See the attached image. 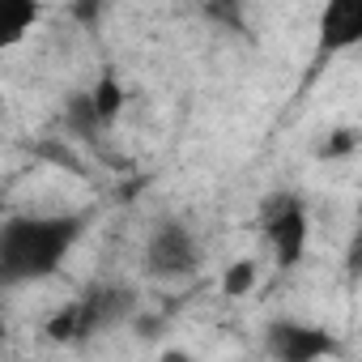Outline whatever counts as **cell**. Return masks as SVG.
Wrapping results in <instances>:
<instances>
[{
    "label": "cell",
    "instance_id": "6da1fadb",
    "mask_svg": "<svg viewBox=\"0 0 362 362\" xmlns=\"http://www.w3.org/2000/svg\"><path fill=\"white\" fill-rule=\"evenodd\" d=\"M90 222H94L90 209L5 214L0 218V290L56 277L77 252V243L86 239Z\"/></svg>",
    "mask_w": 362,
    "mask_h": 362
},
{
    "label": "cell",
    "instance_id": "7a4b0ae2",
    "mask_svg": "<svg viewBox=\"0 0 362 362\" xmlns=\"http://www.w3.org/2000/svg\"><path fill=\"white\" fill-rule=\"evenodd\" d=\"M132 315H136V290L124 281H98L47 315L43 341L47 345H86Z\"/></svg>",
    "mask_w": 362,
    "mask_h": 362
},
{
    "label": "cell",
    "instance_id": "3957f363",
    "mask_svg": "<svg viewBox=\"0 0 362 362\" xmlns=\"http://www.w3.org/2000/svg\"><path fill=\"white\" fill-rule=\"evenodd\" d=\"M256 226L273 252V264L277 273H290L303 264L307 256V239H311V214H307V201L290 188H277L260 201L256 209Z\"/></svg>",
    "mask_w": 362,
    "mask_h": 362
},
{
    "label": "cell",
    "instance_id": "277c9868",
    "mask_svg": "<svg viewBox=\"0 0 362 362\" xmlns=\"http://www.w3.org/2000/svg\"><path fill=\"white\" fill-rule=\"evenodd\" d=\"M205 264V243L184 218H158L141 247V269L158 281H184L197 277Z\"/></svg>",
    "mask_w": 362,
    "mask_h": 362
},
{
    "label": "cell",
    "instance_id": "5b68a950",
    "mask_svg": "<svg viewBox=\"0 0 362 362\" xmlns=\"http://www.w3.org/2000/svg\"><path fill=\"white\" fill-rule=\"evenodd\" d=\"M260 345L273 362H324L341 354V341L332 328L294 320V315H273L260 332Z\"/></svg>",
    "mask_w": 362,
    "mask_h": 362
},
{
    "label": "cell",
    "instance_id": "8992f818",
    "mask_svg": "<svg viewBox=\"0 0 362 362\" xmlns=\"http://www.w3.org/2000/svg\"><path fill=\"white\" fill-rule=\"evenodd\" d=\"M362 43V5L358 0H337L320 13V43H315V60H332L349 47Z\"/></svg>",
    "mask_w": 362,
    "mask_h": 362
},
{
    "label": "cell",
    "instance_id": "52a82bcc",
    "mask_svg": "<svg viewBox=\"0 0 362 362\" xmlns=\"http://www.w3.org/2000/svg\"><path fill=\"white\" fill-rule=\"evenodd\" d=\"M39 22H43V5H35V0H0V52L26 43Z\"/></svg>",
    "mask_w": 362,
    "mask_h": 362
},
{
    "label": "cell",
    "instance_id": "ba28073f",
    "mask_svg": "<svg viewBox=\"0 0 362 362\" xmlns=\"http://www.w3.org/2000/svg\"><path fill=\"white\" fill-rule=\"evenodd\" d=\"M64 128L77 136V141H98L107 128L98 124V111H94V103H90V90L81 86V90H73L69 98H64Z\"/></svg>",
    "mask_w": 362,
    "mask_h": 362
},
{
    "label": "cell",
    "instance_id": "9c48e42d",
    "mask_svg": "<svg viewBox=\"0 0 362 362\" xmlns=\"http://www.w3.org/2000/svg\"><path fill=\"white\" fill-rule=\"evenodd\" d=\"M90 90V103H94V111H98V124L103 128H111L115 119H119V111H124V86H119V77L111 73V69H103L98 73V81L94 86H86Z\"/></svg>",
    "mask_w": 362,
    "mask_h": 362
},
{
    "label": "cell",
    "instance_id": "30bf717a",
    "mask_svg": "<svg viewBox=\"0 0 362 362\" xmlns=\"http://www.w3.org/2000/svg\"><path fill=\"white\" fill-rule=\"evenodd\" d=\"M256 281H260V264H256L252 256L230 260L226 273H222V294H226V298H247V294L256 290Z\"/></svg>",
    "mask_w": 362,
    "mask_h": 362
},
{
    "label": "cell",
    "instance_id": "8fae6325",
    "mask_svg": "<svg viewBox=\"0 0 362 362\" xmlns=\"http://www.w3.org/2000/svg\"><path fill=\"white\" fill-rule=\"evenodd\" d=\"M358 149V128L354 124H341L332 132H324V141L315 145V158H328V162H341Z\"/></svg>",
    "mask_w": 362,
    "mask_h": 362
},
{
    "label": "cell",
    "instance_id": "7c38bea8",
    "mask_svg": "<svg viewBox=\"0 0 362 362\" xmlns=\"http://www.w3.org/2000/svg\"><path fill=\"white\" fill-rule=\"evenodd\" d=\"M153 362H197V358H192L188 349H179V345H166V349H162Z\"/></svg>",
    "mask_w": 362,
    "mask_h": 362
},
{
    "label": "cell",
    "instance_id": "4fadbf2b",
    "mask_svg": "<svg viewBox=\"0 0 362 362\" xmlns=\"http://www.w3.org/2000/svg\"><path fill=\"white\" fill-rule=\"evenodd\" d=\"M136 332H141V337H153V332H162V320H149V315H141V320H136Z\"/></svg>",
    "mask_w": 362,
    "mask_h": 362
},
{
    "label": "cell",
    "instance_id": "5bb4252c",
    "mask_svg": "<svg viewBox=\"0 0 362 362\" xmlns=\"http://www.w3.org/2000/svg\"><path fill=\"white\" fill-rule=\"evenodd\" d=\"M0 218H5V214H0Z\"/></svg>",
    "mask_w": 362,
    "mask_h": 362
}]
</instances>
